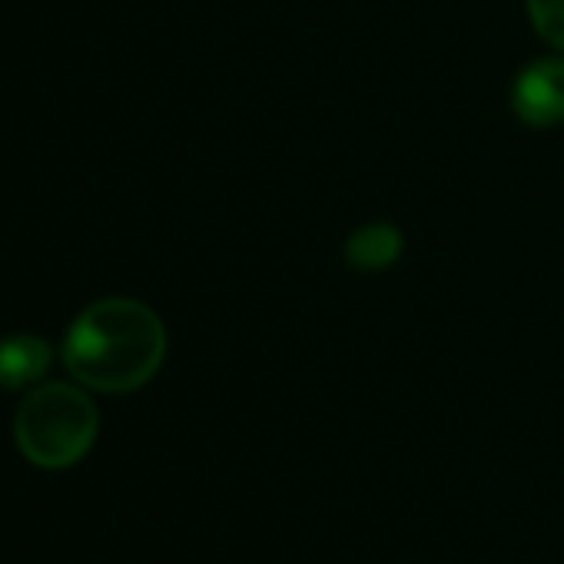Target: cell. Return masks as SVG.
<instances>
[{"label": "cell", "instance_id": "obj_3", "mask_svg": "<svg viewBox=\"0 0 564 564\" xmlns=\"http://www.w3.org/2000/svg\"><path fill=\"white\" fill-rule=\"evenodd\" d=\"M514 113L531 127L564 120V57H544L521 70L511 94Z\"/></svg>", "mask_w": 564, "mask_h": 564}, {"label": "cell", "instance_id": "obj_1", "mask_svg": "<svg viewBox=\"0 0 564 564\" xmlns=\"http://www.w3.org/2000/svg\"><path fill=\"white\" fill-rule=\"evenodd\" d=\"M163 356L166 333L160 316L123 296L87 306L64 339V366L70 376L110 395L147 386L163 366Z\"/></svg>", "mask_w": 564, "mask_h": 564}, {"label": "cell", "instance_id": "obj_5", "mask_svg": "<svg viewBox=\"0 0 564 564\" xmlns=\"http://www.w3.org/2000/svg\"><path fill=\"white\" fill-rule=\"evenodd\" d=\"M402 252V236L386 226V223H372V226H362L359 232L349 236L346 242V259L366 272L372 269H386L395 262V256Z\"/></svg>", "mask_w": 564, "mask_h": 564}, {"label": "cell", "instance_id": "obj_6", "mask_svg": "<svg viewBox=\"0 0 564 564\" xmlns=\"http://www.w3.org/2000/svg\"><path fill=\"white\" fill-rule=\"evenodd\" d=\"M528 18L547 44L564 51V0H528Z\"/></svg>", "mask_w": 564, "mask_h": 564}, {"label": "cell", "instance_id": "obj_4", "mask_svg": "<svg viewBox=\"0 0 564 564\" xmlns=\"http://www.w3.org/2000/svg\"><path fill=\"white\" fill-rule=\"evenodd\" d=\"M51 369V346L37 336L0 339V389L18 392L44 379Z\"/></svg>", "mask_w": 564, "mask_h": 564}, {"label": "cell", "instance_id": "obj_2", "mask_svg": "<svg viewBox=\"0 0 564 564\" xmlns=\"http://www.w3.org/2000/svg\"><path fill=\"white\" fill-rule=\"evenodd\" d=\"M100 415L90 395L70 382L34 389L14 415V442L37 468H70L97 442Z\"/></svg>", "mask_w": 564, "mask_h": 564}]
</instances>
